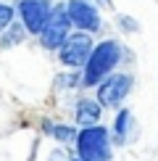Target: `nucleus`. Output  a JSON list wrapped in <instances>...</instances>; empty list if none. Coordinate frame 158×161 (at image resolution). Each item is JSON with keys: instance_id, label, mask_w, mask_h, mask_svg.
<instances>
[{"instance_id": "nucleus-1", "label": "nucleus", "mask_w": 158, "mask_h": 161, "mask_svg": "<svg viewBox=\"0 0 158 161\" xmlns=\"http://www.w3.org/2000/svg\"><path fill=\"white\" fill-rule=\"evenodd\" d=\"M121 45L116 40H103L92 48L87 64L82 66V85L84 87H97L108 74H113V69L121 64Z\"/></svg>"}, {"instance_id": "nucleus-2", "label": "nucleus", "mask_w": 158, "mask_h": 161, "mask_svg": "<svg viewBox=\"0 0 158 161\" xmlns=\"http://www.w3.org/2000/svg\"><path fill=\"white\" fill-rule=\"evenodd\" d=\"M76 156L79 161H111V130L103 124L84 127L76 135Z\"/></svg>"}, {"instance_id": "nucleus-3", "label": "nucleus", "mask_w": 158, "mask_h": 161, "mask_svg": "<svg viewBox=\"0 0 158 161\" xmlns=\"http://www.w3.org/2000/svg\"><path fill=\"white\" fill-rule=\"evenodd\" d=\"M71 35V19H69V11H66V3H58L53 5L48 21H45L42 32H40V45L45 50H58L63 45V40Z\"/></svg>"}, {"instance_id": "nucleus-4", "label": "nucleus", "mask_w": 158, "mask_h": 161, "mask_svg": "<svg viewBox=\"0 0 158 161\" xmlns=\"http://www.w3.org/2000/svg\"><path fill=\"white\" fill-rule=\"evenodd\" d=\"M92 48H95L92 35H87V32H71L55 53H58L61 66H66V69H82V66L87 64Z\"/></svg>"}, {"instance_id": "nucleus-5", "label": "nucleus", "mask_w": 158, "mask_h": 161, "mask_svg": "<svg viewBox=\"0 0 158 161\" xmlns=\"http://www.w3.org/2000/svg\"><path fill=\"white\" fill-rule=\"evenodd\" d=\"M132 79L129 74H108L97 85V92H95V100L103 106V108H118V106L127 100V95L132 92Z\"/></svg>"}, {"instance_id": "nucleus-6", "label": "nucleus", "mask_w": 158, "mask_h": 161, "mask_svg": "<svg viewBox=\"0 0 158 161\" xmlns=\"http://www.w3.org/2000/svg\"><path fill=\"white\" fill-rule=\"evenodd\" d=\"M13 8H16L18 21H21L24 29L29 35H40L53 11V0H16Z\"/></svg>"}, {"instance_id": "nucleus-7", "label": "nucleus", "mask_w": 158, "mask_h": 161, "mask_svg": "<svg viewBox=\"0 0 158 161\" xmlns=\"http://www.w3.org/2000/svg\"><path fill=\"white\" fill-rule=\"evenodd\" d=\"M66 11H69L71 26H76V32H87V35H95L103 26L100 21V11L92 0H69L66 3Z\"/></svg>"}, {"instance_id": "nucleus-8", "label": "nucleus", "mask_w": 158, "mask_h": 161, "mask_svg": "<svg viewBox=\"0 0 158 161\" xmlns=\"http://www.w3.org/2000/svg\"><path fill=\"white\" fill-rule=\"evenodd\" d=\"M100 114H103V106L97 103L95 98H79L76 100V114H74V122L79 130L84 127H95L100 122Z\"/></svg>"}, {"instance_id": "nucleus-9", "label": "nucleus", "mask_w": 158, "mask_h": 161, "mask_svg": "<svg viewBox=\"0 0 158 161\" xmlns=\"http://www.w3.org/2000/svg\"><path fill=\"white\" fill-rule=\"evenodd\" d=\"M132 124H134L132 111L129 108H118L116 119H113V130H111V137H113L116 145H127V140L132 135Z\"/></svg>"}, {"instance_id": "nucleus-10", "label": "nucleus", "mask_w": 158, "mask_h": 161, "mask_svg": "<svg viewBox=\"0 0 158 161\" xmlns=\"http://www.w3.org/2000/svg\"><path fill=\"white\" fill-rule=\"evenodd\" d=\"M45 135L55 137L58 143H76V135H79V127L74 124H55V122H48L42 127Z\"/></svg>"}, {"instance_id": "nucleus-11", "label": "nucleus", "mask_w": 158, "mask_h": 161, "mask_svg": "<svg viewBox=\"0 0 158 161\" xmlns=\"http://www.w3.org/2000/svg\"><path fill=\"white\" fill-rule=\"evenodd\" d=\"M24 32H26V29L21 26V21H18V24L13 21L8 29L3 32V37H0V45H3V48H11V45H16L18 40H21V35H24Z\"/></svg>"}, {"instance_id": "nucleus-12", "label": "nucleus", "mask_w": 158, "mask_h": 161, "mask_svg": "<svg viewBox=\"0 0 158 161\" xmlns=\"http://www.w3.org/2000/svg\"><path fill=\"white\" fill-rule=\"evenodd\" d=\"M13 21H16V8L8 5V3H0V35H3Z\"/></svg>"}, {"instance_id": "nucleus-13", "label": "nucleus", "mask_w": 158, "mask_h": 161, "mask_svg": "<svg viewBox=\"0 0 158 161\" xmlns=\"http://www.w3.org/2000/svg\"><path fill=\"white\" fill-rule=\"evenodd\" d=\"M48 161H79V156H74V153H69L66 148H55V151H50Z\"/></svg>"}, {"instance_id": "nucleus-14", "label": "nucleus", "mask_w": 158, "mask_h": 161, "mask_svg": "<svg viewBox=\"0 0 158 161\" xmlns=\"http://www.w3.org/2000/svg\"><path fill=\"white\" fill-rule=\"evenodd\" d=\"M55 82H58V87H61V90H66V87L71 90V87L82 85V82H79V77H76V74H61V77L55 79Z\"/></svg>"}, {"instance_id": "nucleus-15", "label": "nucleus", "mask_w": 158, "mask_h": 161, "mask_svg": "<svg viewBox=\"0 0 158 161\" xmlns=\"http://www.w3.org/2000/svg\"><path fill=\"white\" fill-rule=\"evenodd\" d=\"M118 26H121L124 32H137V24L132 21L129 16H118Z\"/></svg>"}]
</instances>
